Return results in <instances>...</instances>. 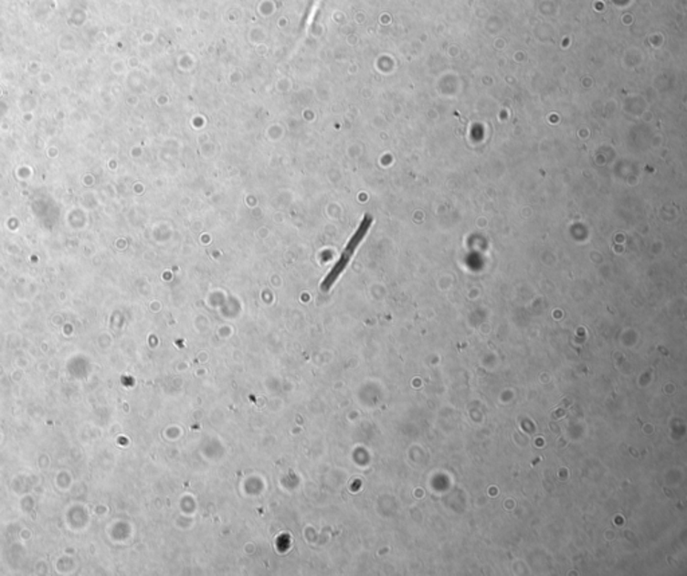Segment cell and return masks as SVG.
<instances>
[{"instance_id":"cell-1","label":"cell","mask_w":687,"mask_h":576,"mask_svg":"<svg viewBox=\"0 0 687 576\" xmlns=\"http://www.w3.org/2000/svg\"><path fill=\"white\" fill-rule=\"evenodd\" d=\"M372 223H374V218H372L371 215H365V217L363 218L359 228L354 230V233L352 234V237L349 238L348 242H346L345 248L343 249L339 260L336 261L333 268H332L331 272H329V273L326 274V277L323 278L322 283V292L331 291V289L333 288L334 283H336V281L342 277V274L346 271L351 261L354 260L357 249L362 246L363 240H365L369 229L372 228Z\"/></svg>"}]
</instances>
